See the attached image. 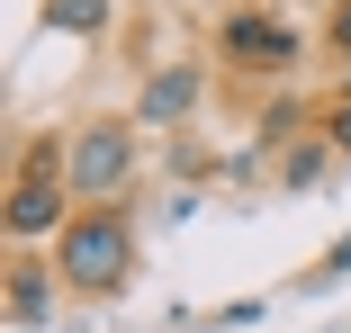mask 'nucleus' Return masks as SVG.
<instances>
[{
  "label": "nucleus",
  "instance_id": "obj_1",
  "mask_svg": "<svg viewBox=\"0 0 351 333\" xmlns=\"http://www.w3.org/2000/svg\"><path fill=\"white\" fill-rule=\"evenodd\" d=\"M54 280L63 288H82V297H117L135 280V225L117 208H90L54 234Z\"/></svg>",
  "mask_w": 351,
  "mask_h": 333
},
{
  "label": "nucleus",
  "instance_id": "obj_8",
  "mask_svg": "<svg viewBox=\"0 0 351 333\" xmlns=\"http://www.w3.org/2000/svg\"><path fill=\"white\" fill-rule=\"evenodd\" d=\"M324 162H333V145H298L289 162H279V180H289V189H315V180H324Z\"/></svg>",
  "mask_w": 351,
  "mask_h": 333
},
{
  "label": "nucleus",
  "instance_id": "obj_9",
  "mask_svg": "<svg viewBox=\"0 0 351 333\" xmlns=\"http://www.w3.org/2000/svg\"><path fill=\"white\" fill-rule=\"evenodd\" d=\"M324 145H333V153H351V90H342V99H333V117H324Z\"/></svg>",
  "mask_w": 351,
  "mask_h": 333
},
{
  "label": "nucleus",
  "instance_id": "obj_4",
  "mask_svg": "<svg viewBox=\"0 0 351 333\" xmlns=\"http://www.w3.org/2000/svg\"><path fill=\"white\" fill-rule=\"evenodd\" d=\"M217 45H226V63H243V73H289L298 63V27L270 18V10H234L217 27Z\"/></svg>",
  "mask_w": 351,
  "mask_h": 333
},
{
  "label": "nucleus",
  "instance_id": "obj_3",
  "mask_svg": "<svg viewBox=\"0 0 351 333\" xmlns=\"http://www.w3.org/2000/svg\"><path fill=\"white\" fill-rule=\"evenodd\" d=\"M63 189H73V180H63L54 153H27L19 162V180H10V234L19 243H45V234L73 225V217H63Z\"/></svg>",
  "mask_w": 351,
  "mask_h": 333
},
{
  "label": "nucleus",
  "instance_id": "obj_10",
  "mask_svg": "<svg viewBox=\"0 0 351 333\" xmlns=\"http://www.w3.org/2000/svg\"><path fill=\"white\" fill-rule=\"evenodd\" d=\"M324 271H351V243H333V252H324Z\"/></svg>",
  "mask_w": 351,
  "mask_h": 333
},
{
  "label": "nucleus",
  "instance_id": "obj_7",
  "mask_svg": "<svg viewBox=\"0 0 351 333\" xmlns=\"http://www.w3.org/2000/svg\"><path fill=\"white\" fill-rule=\"evenodd\" d=\"M45 18H54L63 36H99V27H108V0H45Z\"/></svg>",
  "mask_w": 351,
  "mask_h": 333
},
{
  "label": "nucleus",
  "instance_id": "obj_5",
  "mask_svg": "<svg viewBox=\"0 0 351 333\" xmlns=\"http://www.w3.org/2000/svg\"><path fill=\"white\" fill-rule=\"evenodd\" d=\"M198 108V73H189V63H171V73H154L145 82V99H135V126H180Z\"/></svg>",
  "mask_w": 351,
  "mask_h": 333
},
{
  "label": "nucleus",
  "instance_id": "obj_2",
  "mask_svg": "<svg viewBox=\"0 0 351 333\" xmlns=\"http://www.w3.org/2000/svg\"><path fill=\"white\" fill-rule=\"evenodd\" d=\"M63 180H73V198H90V208H117L126 180H135V126H126V117L82 126L73 153H63Z\"/></svg>",
  "mask_w": 351,
  "mask_h": 333
},
{
  "label": "nucleus",
  "instance_id": "obj_6",
  "mask_svg": "<svg viewBox=\"0 0 351 333\" xmlns=\"http://www.w3.org/2000/svg\"><path fill=\"white\" fill-rule=\"evenodd\" d=\"M45 297H54V280L36 271V261H10V315H19V324H45V315H54Z\"/></svg>",
  "mask_w": 351,
  "mask_h": 333
}]
</instances>
